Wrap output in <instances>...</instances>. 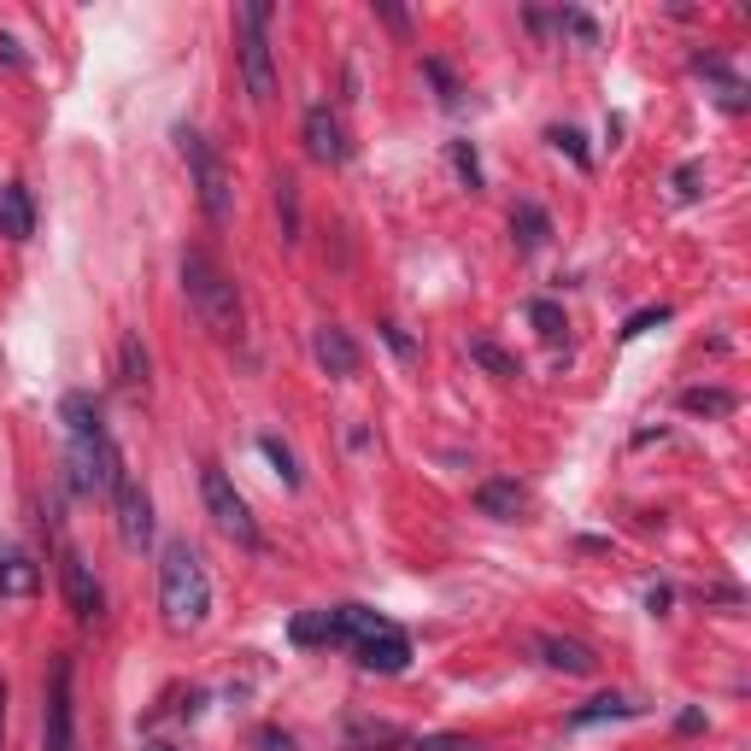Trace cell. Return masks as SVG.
I'll return each instance as SVG.
<instances>
[{
    "label": "cell",
    "mask_w": 751,
    "mask_h": 751,
    "mask_svg": "<svg viewBox=\"0 0 751 751\" xmlns=\"http://www.w3.org/2000/svg\"><path fill=\"white\" fill-rule=\"evenodd\" d=\"M317 365L329 370V375H358V365H365V352H358V340L347 329H335V323H323L317 329Z\"/></svg>",
    "instance_id": "14"
},
{
    "label": "cell",
    "mask_w": 751,
    "mask_h": 751,
    "mask_svg": "<svg viewBox=\"0 0 751 751\" xmlns=\"http://www.w3.org/2000/svg\"><path fill=\"white\" fill-rule=\"evenodd\" d=\"M675 728H681V733H698V728H705V710H681Z\"/></svg>",
    "instance_id": "39"
},
{
    "label": "cell",
    "mask_w": 751,
    "mask_h": 751,
    "mask_svg": "<svg viewBox=\"0 0 751 751\" xmlns=\"http://www.w3.org/2000/svg\"><path fill=\"white\" fill-rule=\"evenodd\" d=\"M71 681H77V663L71 658H54V670H47V751H77Z\"/></svg>",
    "instance_id": "7"
},
{
    "label": "cell",
    "mask_w": 751,
    "mask_h": 751,
    "mask_svg": "<svg viewBox=\"0 0 751 751\" xmlns=\"http://www.w3.org/2000/svg\"><path fill=\"white\" fill-rule=\"evenodd\" d=\"M112 511H117V540H124L130 552H147V540H153V500H147V487L135 482L130 470L117 475V487H112Z\"/></svg>",
    "instance_id": "8"
},
{
    "label": "cell",
    "mask_w": 751,
    "mask_h": 751,
    "mask_svg": "<svg viewBox=\"0 0 751 751\" xmlns=\"http://www.w3.org/2000/svg\"><path fill=\"white\" fill-rule=\"evenodd\" d=\"M305 153H312L317 165H340V159L352 153L347 130H340V117H335L329 107H312V112H305Z\"/></svg>",
    "instance_id": "10"
},
{
    "label": "cell",
    "mask_w": 751,
    "mask_h": 751,
    "mask_svg": "<svg viewBox=\"0 0 751 751\" xmlns=\"http://www.w3.org/2000/svg\"><path fill=\"white\" fill-rule=\"evenodd\" d=\"M59 423H65V440H94L107 435V412H100V400L89 388H77V394L59 400Z\"/></svg>",
    "instance_id": "13"
},
{
    "label": "cell",
    "mask_w": 751,
    "mask_h": 751,
    "mask_svg": "<svg viewBox=\"0 0 751 751\" xmlns=\"http://www.w3.org/2000/svg\"><path fill=\"white\" fill-rule=\"evenodd\" d=\"M552 142H558L563 153H570L575 165H593V159H587V142H582V130H552Z\"/></svg>",
    "instance_id": "33"
},
{
    "label": "cell",
    "mask_w": 751,
    "mask_h": 751,
    "mask_svg": "<svg viewBox=\"0 0 751 751\" xmlns=\"http://www.w3.org/2000/svg\"><path fill=\"white\" fill-rule=\"evenodd\" d=\"M452 165H458V177H464L470 188H482V159H475L470 142H452Z\"/></svg>",
    "instance_id": "30"
},
{
    "label": "cell",
    "mask_w": 751,
    "mask_h": 751,
    "mask_svg": "<svg viewBox=\"0 0 751 751\" xmlns=\"http://www.w3.org/2000/svg\"><path fill=\"white\" fill-rule=\"evenodd\" d=\"M670 188H675V200H698V194H705V165L687 159V165L670 177Z\"/></svg>",
    "instance_id": "27"
},
{
    "label": "cell",
    "mask_w": 751,
    "mask_h": 751,
    "mask_svg": "<svg viewBox=\"0 0 751 751\" xmlns=\"http://www.w3.org/2000/svg\"><path fill=\"white\" fill-rule=\"evenodd\" d=\"M288 640L294 646H335V610H300L288 623Z\"/></svg>",
    "instance_id": "21"
},
{
    "label": "cell",
    "mask_w": 751,
    "mask_h": 751,
    "mask_svg": "<svg viewBox=\"0 0 751 751\" xmlns=\"http://www.w3.org/2000/svg\"><path fill=\"white\" fill-rule=\"evenodd\" d=\"M259 751H300V746H294V733H282V728H259Z\"/></svg>",
    "instance_id": "37"
},
{
    "label": "cell",
    "mask_w": 751,
    "mask_h": 751,
    "mask_svg": "<svg viewBox=\"0 0 751 751\" xmlns=\"http://www.w3.org/2000/svg\"><path fill=\"white\" fill-rule=\"evenodd\" d=\"M429 77H435V89H440V100H447V107H458V82H452V71L440 59H429Z\"/></svg>",
    "instance_id": "36"
},
{
    "label": "cell",
    "mask_w": 751,
    "mask_h": 751,
    "mask_svg": "<svg viewBox=\"0 0 751 751\" xmlns=\"http://www.w3.org/2000/svg\"><path fill=\"white\" fill-rule=\"evenodd\" d=\"M117 475H124V458H117L112 435L71 440V487H77V493H112Z\"/></svg>",
    "instance_id": "6"
},
{
    "label": "cell",
    "mask_w": 751,
    "mask_h": 751,
    "mask_svg": "<svg viewBox=\"0 0 751 751\" xmlns=\"http://www.w3.org/2000/svg\"><path fill=\"white\" fill-rule=\"evenodd\" d=\"M382 628H388V617L370 610V605H340L335 610V646H358V640L382 635Z\"/></svg>",
    "instance_id": "19"
},
{
    "label": "cell",
    "mask_w": 751,
    "mask_h": 751,
    "mask_svg": "<svg viewBox=\"0 0 751 751\" xmlns=\"http://www.w3.org/2000/svg\"><path fill=\"white\" fill-rule=\"evenodd\" d=\"M470 358H475V365H482L487 375H500V382L523 375V370H517V358H511L505 347H493V340H470Z\"/></svg>",
    "instance_id": "24"
},
{
    "label": "cell",
    "mask_w": 751,
    "mask_h": 751,
    "mask_svg": "<svg viewBox=\"0 0 751 751\" xmlns=\"http://www.w3.org/2000/svg\"><path fill=\"white\" fill-rule=\"evenodd\" d=\"M352 658H358V670H365V675H400L405 663H412V640H405L400 628L388 623L382 635L358 640V646H352Z\"/></svg>",
    "instance_id": "9"
},
{
    "label": "cell",
    "mask_w": 751,
    "mask_h": 751,
    "mask_svg": "<svg viewBox=\"0 0 751 751\" xmlns=\"http://www.w3.org/2000/svg\"><path fill=\"white\" fill-rule=\"evenodd\" d=\"M159 610H165V628H177V635H194V628L212 617L206 558L188 540H170L159 552Z\"/></svg>",
    "instance_id": "1"
},
{
    "label": "cell",
    "mask_w": 751,
    "mask_h": 751,
    "mask_svg": "<svg viewBox=\"0 0 751 751\" xmlns=\"http://www.w3.org/2000/svg\"><path fill=\"white\" fill-rule=\"evenodd\" d=\"M0 728H7V687H0Z\"/></svg>",
    "instance_id": "41"
},
{
    "label": "cell",
    "mask_w": 751,
    "mask_h": 751,
    "mask_svg": "<svg viewBox=\"0 0 751 751\" xmlns=\"http://www.w3.org/2000/svg\"><path fill=\"white\" fill-rule=\"evenodd\" d=\"M646 610H652V617H663V610H670V587H652V593H646Z\"/></svg>",
    "instance_id": "38"
},
{
    "label": "cell",
    "mask_w": 751,
    "mask_h": 751,
    "mask_svg": "<svg viewBox=\"0 0 751 751\" xmlns=\"http://www.w3.org/2000/svg\"><path fill=\"white\" fill-rule=\"evenodd\" d=\"M177 147H182L188 170H194V194H200V206H206V217H212V224H229V212H235L229 165L217 159V147L200 130H177Z\"/></svg>",
    "instance_id": "3"
},
{
    "label": "cell",
    "mask_w": 751,
    "mask_h": 751,
    "mask_svg": "<svg viewBox=\"0 0 751 751\" xmlns=\"http://www.w3.org/2000/svg\"><path fill=\"white\" fill-rule=\"evenodd\" d=\"M182 294H188L194 317L206 323V329H212L217 340L242 335V294H235L229 270L217 265L212 253H200V247H188V253H182Z\"/></svg>",
    "instance_id": "2"
},
{
    "label": "cell",
    "mask_w": 751,
    "mask_h": 751,
    "mask_svg": "<svg viewBox=\"0 0 751 751\" xmlns=\"http://www.w3.org/2000/svg\"><path fill=\"white\" fill-rule=\"evenodd\" d=\"M623 716H640V705H628V698L605 693V698H593V705L570 710V728H593V722H623Z\"/></svg>",
    "instance_id": "22"
},
{
    "label": "cell",
    "mask_w": 751,
    "mask_h": 751,
    "mask_svg": "<svg viewBox=\"0 0 751 751\" xmlns=\"http://www.w3.org/2000/svg\"><path fill=\"white\" fill-rule=\"evenodd\" d=\"M523 505H528V493L511 482V475H493V482L475 487V511L482 517H500V523H517L523 517Z\"/></svg>",
    "instance_id": "17"
},
{
    "label": "cell",
    "mask_w": 751,
    "mask_h": 751,
    "mask_svg": "<svg viewBox=\"0 0 751 751\" xmlns=\"http://www.w3.org/2000/svg\"><path fill=\"white\" fill-rule=\"evenodd\" d=\"M200 500H206V517L217 523V535H229L235 546H247V552H259V523H253V511H247V500L235 493V482L217 464H206L200 470Z\"/></svg>",
    "instance_id": "5"
},
{
    "label": "cell",
    "mask_w": 751,
    "mask_h": 751,
    "mask_svg": "<svg viewBox=\"0 0 751 751\" xmlns=\"http://www.w3.org/2000/svg\"><path fill=\"white\" fill-rule=\"evenodd\" d=\"M535 652L546 658V670H563V675H593L599 670V652L587 640H570V635H540Z\"/></svg>",
    "instance_id": "12"
},
{
    "label": "cell",
    "mask_w": 751,
    "mask_h": 751,
    "mask_svg": "<svg viewBox=\"0 0 751 751\" xmlns=\"http://www.w3.org/2000/svg\"><path fill=\"white\" fill-rule=\"evenodd\" d=\"M142 751H177V746H165V740H153V746H142Z\"/></svg>",
    "instance_id": "42"
},
{
    "label": "cell",
    "mask_w": 751,
    "mask_h": 751,
    "mask_svg": "<svg viewBox=\"0 0 751 751\" xmlns=\"http://www.w3.org/2000/svg\"><path fill=\"white\" fill-rule=\"evenodd\" d=\"M259 452L270 458V464H277V475H282V487H300V464H294V452L282 447L277 435H259Z\"/></svg>",
    "instance_id": "25"
},
{
    "label": "cell",
    "mask_w": 751,
    "mask_h": 751,
    "mask_svg": "<svg viewBox=\"0 0 751 751\" xmlns=\"http://www.w3.org/2000/svg\"><path fill=\"white\" fill-rule=\"evenodd\" d=\"M65 599H71L77 623H100V610H107V593H100L94 570L77 552H65Z\"/></svg>",
    "instance_id": "11"
},
{
    "label": "cell",
    "mask_w": 751,
    "mask_h": 751,
    "mask_svg": "<svg viewBox=\"0 0 751 751\" xmlns=\"http://www.w3.org/2000/svg\"><path fill=\"white\" fill-rule=\"evenodd\" d=\"M528 317H535V329H540L546 340H552V335H563V312H558L552 300H535V305H528Z\"/></svg>",
    "instance_id": "31"
},
{
    "label": "cell",
    "mask_w": 751,
    "mask_h": 751,
    "mask_svg": "<svg viewBox=\"0 0 751 751\" xmlns=\"http://www.w3.org/2000/svg\"><path fill=\"white\" fill-rule=\"evenodd\" d=\"M347 746L352 751H400L405 746V728L400 722H375V716H352V722H347Z\"/></svg>",
    "instance_id": "18"
},
{
    "label": "cell",
    "mask_w": 751,
    "mask_h": 751,
    "mask_svg": "<svg viewBox=\"0 0 751 751\" xmlns=\"http://www.w3.org/2000/svg\"><path fill=\"white\" fill-rule=\"evenodd\" d=\"M0 59H7V65H24V54H19V42H12V36H0Z\"/></svg>",
    "instance_id": "40"
},
{
    "label": "cell",
    "mask_w": 751,
    "mask_h": 751,
    "mask_svg": "<svg viewBox=\"0 0 751 751\" xmlns=\"http://www.w3.org/2000/svg\"><path fill=\"white\" fill-rule=\"evenodd\" d=\"M124 382L130 388H147V347H142V340H124Z\"/></svg>",
    "instance_id": "28"
},
{
    "label": "cell",
    "mask_w": 751,
    "mask_h": 751,
    "mask_svg": "<svg viewBox=\"0 0 751 751\" xmlns=\"http://www.w3.org/2000/svg\"><path fill=\"white\" fill-rule=\"evenodd\" d=\"M0 235H7V242H30V235H36V206H30L24 182L0 188Z\"/></svg>",
    "instance_id": "16"
},
{
    "label": "cell",
    "mask_w": 751,
    "mask_h": 751,
    "mask_svg": "<svg viewBox=\"0 0 751 751\" xmlns=\"http://www.w3.org/2000/svg\"><path fill=\"white\" fill-rule=\"evenodd\" d=\"M511 235H517L523 253H540L546 242H552V217H546L535 200H517V212H511Z\"/></svg>",
    "instance_id": "20"
},
{
    "label": "cell",
    "mask_w": 751,
    "mask_h": 751,
    "mask_svg": "<svg viewBox=\"0 0 751 751\" xmlns=\"http://www.w3.org/2000/svg\"><path fill=\"white\" fill-rule=\"evenodd\" d=\"M270 0H247L242 7V82H247V100L265 107L277 94V54H270Z\"/></svg>",
    "instance_id": "4"
},
{
    "label": "cell",
    "mask_w": 751,
    "mask_h": 751,
    "mask_svg": "<svg viewBox=\"0 0 751 751\" xmlns=\"http://www.w3.org/2000/svg\"><path fill=\"white\" fill-rule=\"evenodd\" d=\"M558 24L570 30V36H582V42H599V30H593L587 12H558Z\"/></svg>",
    "instance_id": "34"
},
{
    "label": "cell",
    "mask_w": 751,
    "mask_h": 751,
    "mask_svg": "<svg viewBox=\"0 0 751 751\" xmlns=\"http://www.w3.org/2000/svg\"><path fill=\"white\" fill-rule=\"evenodd\" d=\"M658 323H670V305H646V312H635L623 323V340H635V335H646V329H658Z\"/></svg>",
    "instance_id": "29"
},
{
    "label": "cell",
    "mask_w": 751,
    "mask_h": 751,
    "mask_svg": "<svg viewBox=\"0 0 751 751\" xmlns=\"http://www.w3.org/2000/svg\"><path fill=\"white\" fill-rule=\"evenodd\" d=\"M36 587H42L36 558L19 552V546H0V599H30Z\"/></svg>",
    "instance_id": "15"
},
{
    "label": "cell",
    "mask_w": 751,
    "mask_h": 751,
    "mask_svg": "<svg viewBox=\"0 0 751 751\" xmlns=\"http://www.w3.org/2000/svg\"><path fill=\"white\" fill-rule=\"evenodd\" d=\"M382 340H388V347H394L400 358H417V340H412V335H405V329H400V323H382Z\"/></svg>",
    "instance_id": "35"
},
{
    "label": "cell",
    "mask_w": 751,
    "mask_h": 751,
    "mask_svg": "<svg viewBox=\"0 0 751 751\" xmlns=\"http://www.w3.org/2000/svg\"><path fill=\"white\" fill-rule=\"evenodd\" d=\"M733 400L728 388H687V394H681V412H693V417H728L733 412Z\"/></svg>",
    "instance_id": "23"
},
{
    "label": "cell",
    "mask_w": 751,
    "mask_h": 751,
    "mask_svg": "<svg viewBox=\"0 0 751 751\" xmlns=\"http://www.w3.org/2000/svg\"><path fill=\"white\" fill-rule=\"evenodd\" d=\"M277 212H282V242H300V194H294V182H277Z\"/></svg>",
    "instance_id": "26"
},
{
    "label": "cell",
    "mask_w": 751,
    "mask_h": 751,
    "mask_svg": "<svg viewBox=\"0 0 751 751\" xmlns=\"http://www.w3.org/2000/svg\"><path fill=\"white\" fill-rule=\"evenodd\" d=\"M417 751H475V746L464 740V733H423Z\"/></svg>",
    "instance_id": "32"
}]
</instances>
